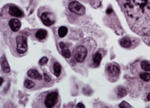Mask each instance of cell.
<instances>
[{"label": "cell", "instance_id": "3", "mask_svg": "<svg viewBox=\"0 0 150 108\" xmlns=\"http://www.w3.org/2000/svg\"><path fill=\"white\" fill-rule=\"evenodd\" d=\"M16 51L20 54L25 53L28 50L27 39L23 35H18L16 38Z\"/></svg>", "mask_w": 150, "mask_h": 108}, {"label": "cell", "instance_id": "27", "mask_svg": "<svg viewBox=\"0 0 150 108\" xmlns=\"http://www.w3.org/2000/svg\"><path fill=\"white\" fill-rule=\"evenodd\" d=\"M112 11V10L111 8H109L107 10L106 13L107 14H109L111 13Z\"/></svg>", "mask_w": 150, "mask_h": 108}, {"label": "cell", "instance_id": "7", "mask_svg": "<svg viewBox=\"0 0 150 108\" xmlns=\"http://www.w3.org/2000/svg\"><path fill=\"white\" fill-rule=\"evenodd\" d=\"M40 19L42 23L46 26L53 24L55 22V18L53 14L51 12H45L42 13Z\"/></svg>", "mask_w": 150, "mask_h": 108}, {"label": "cell", "instance_id": "4", "mask_svg": "<svg viewBox=\"0 0 150 108\" xmlns=\"http://www.w3.org/2000/svg\"><path fill=\"white\" fill-rule=\"evenodd\" d=\"M58 97V93L56 91H54L48 93L46 96L44 104L47 108H52L56 104Z\"/></svg>", "mask_w": 150, "mask_h": 108}, {"label": "cell", "instance_id": "11", "mask_svg": "<svg viewBox=\"0 0 150 108\" xmlns=\"http://www.w3.org/2000/svg\"><path fill=\"white\" fill-rule=\"evenodd\" d=\"M61 49V53L62 56L66 58H69L71 56V52L63 42H60L59 44Z\"/></svg>", "mask_w": 150, "mask_h": 108}, {"label": "cell", "instance_id": "21", "mask_svg": "<svg viewBox=\"0 0 150 108\" xmlns=\"http://www.w3.org/2000/svg\"><path fill=\"white\" fill-rule=\"evenodd\" d=\"M23 85L25 88L30 89L33 88L35 86V84L32 80L29 79H26L24 81Z\"/></svg>", "mask_w": 150, "mask_h": 108}, {"label": "cell", "instance_id": "26", "mask_svg": "<svg viewBox=\"0 0 150 108\" xmlns=\"http://www.w3.org/2000/svg\"><path fill=\"white\" fill-rule=\"evenodd\" d=\"M146 99L148 101H150V91L147 94L146 97Z\"/></svg>", "mask_w": 150, "mask_h": 108}, {"label": "cell", "instance_id": "24", "mask_svg": "<svg viewBox=\"0 0 150 108\" xmlns=\"http://www.w3.org/2000/svg\"><path fill=\"white\" fill-rule=\"evenodd\" d=\"M43 75L44 80L47 82H49L51 80V78L46 73H44Z\"/></svg>", "mask_w": 150, "mask_h": 108}, {"label": "cell", "instance_id": "23", "mask_svg": "<svg viewBox=\"0 0 150 108\" xmlns=\"http://www.w3.org/2000/svg\"><path fill=\"white\" fill-rule=\"evenodd\" d=\"M48 61V58L46 56H43L40 59L38 63L40 65H43L46 64Z\"/></svg>", "mask_w": 150, "mask_h": 108}, {"label": "cell", "instance_id": "9", "mask_svg": "<svg viewBox=\"0 0 150 108\" xmlns=\"http://www.w3.org/2000/svg\"><path fill=\"white\" fill-rule=\"evenodd\" d=\"M8 25L12 31L17 32L20 29L21 23L19 20L16 18H12L9 21Z\"/></svg>", "mask_w": 150, "mask_h": 108}, {"label": "cell", "instance_id": "20", "mask_svg": "<svg viewBox=\"0 0 150 108\" xmlns=\"http://www.w3.org/2000/svg\"><path fill=\"white\" fill-rule=\"evenodd\" d=\"M140 78L145 82L150 81V73L146 72H142L139 74Z\"/></svg>", "mask_w": 150, "mask_h": 108}, {"label": "cell", "instance_id": "22", "mask_svg": "<svg viewBox=\"0 0 150 108\" xmlns=\"http://www.w3.org/2000/svg\"><path fill=\"white\" fill-rule=\"evenodd\" d=\"M119 107L121 108L132 107L128 103L124 101H122L119 104Z\"/></svg>", "mask_w": 150, "mask_h": 108}, {"label": "cell", "instance_id": "14", "mask_svg": "<svg viewBox=\"0 0 150 108\" xmlns=\"http://www.w3.org/2000/svg\"><path fill=\"white\" fill-rule=\"evenodd\" d=\"M120 44L122 47L125 48H129L132 46V42L129 38L124 37L120 39Z\"/></svg>", "mask_w": 150, "mask_h": 108}, {"label": "cell", "instance_id": "5", "mask_svg": "<svg viewBox=\"0 0 150 108\" xmlns=\"http://www.w3.org/2000/svg\"><path fill=\"white\" fill-rule=\"evenodd\" d=\"M68 8L72 12L78 15H83L85 12L84 7L80 3L76 1L70 2L68 5Z\"/></svg>", "mask_w": 150, "mask_h": 108}, {"label": "cell", "instance_id": "12", "mask_svg": "<svg viewBox=\"0 0 150 108\" xmlns=\"http://www.w3.org/2000/svg\"><path fill=\"white\" fill-rule=\"evenodd\" d=\"M27 74L28 76L32 79L40 80L42 79L41 75L39 74L37 70L34 69H30L28 70Z\"/></svg>", "mask_w": 150, "mask_h": 108}, {"label": "cell", "instance_id": "19", "mask_svg": "<svg viewBox=\"0 0 150 108\" xmlns=\"http://www.w3.org/2000/svg\"><path fill=\"white\" fill-rule=\"evenodd\" d=\"M58 32L59 36L62 38L67 35L68 32V29L65 26H62L59 28Z\"/></svg>", "mask_w": 150, "mask_h": 108}, {"label": "cell", "instance_id": "13", "mask_svg": "<svg viewBox=\"0 0 150 108\" xmlns=\"http://www.w3.org/2000/svg\"><path fill=\"white\" fill-rule=\"evenodd\" d=\"M102 54L99 52H96L93 54L92 57L93 65L95 67H98L102 59Z\"/></svg>", "mask_w": 150, "mask_h": 108}, {"label": "cell", "instance_id": "10", "mask_svg": "<svg viewBox=\"0 0 150 108\" xmlns=\"http://www.w3.org/2000/svg\"><path fill=\"white\" fill-rule=\"evenodd\" d=\"M0 62L1 68L3 72L6 73H9L11 71L10 68L4 55H3L1 57Z\"/></svg>", "mask_w": 150, "mask_h": 108}, {"label": "cell", "instance_id": "15", "mask_svg": "<svg viewBox=\"0 0 150 108\" xmlns=\"http://www.w3.org/2000/svg\"><path fill=\"white\" fill-rule=\"evenodd\" d=\"M116 93L118 98H121L125 96L127 94L126 88L124 86H119L116 89Z\"/></svg>", "mask_w": 150, "mask_h": 108}, {"label": "cell", "instance_id": "17", "mask_svg": "<svg viewBox=\"0 0 150 108\" xmlns=\"http://www.w3.org/2000/svg\"><path fill=\"white\" fill-rule=\"evenodd\" d=\"M53 70L54 74L57 77H58L61 72V66L60 64L57 62H55L53 64Z\"/></svg>", "mask_w": 150, "mask_h": 108}, {"label": "cell", "instance_id": "1", "mask_svg": "<svg viewBox=\"0 0 150 108\" xmlns=\"http://www.w3.org/2000/svg\"><path fill=\"white\" fill-rule=\"evenodd\" d=\"M124 11L132 30L150 36V0H124Z\"/></svg>", "mask_w": 150, "mask_h": 108}, {"label": "cell", "instance_id": "25", "mask_svg": "<svg viewBox=\"0 0 150 108\" xmlns=\"http://www.w3.org/2000/svg\"><path fill=\"white\" fill-rule=\"evenodd\" d=\"M76 107L79 108H84L85 107V106L82 103L79 102L77 104Z\"/></svg>", "mask_w": 150, "mask_h": 108}, {"label": "cell", "instance_id": "18", "mask_svg": "<svg viewBox=\"0 0 150 108\" xmlns=\"http://www.w3.org/2000/svg\"><path fill=\"white\" fill-rule=\"evenodd\" d=\"M140 67L145 71H150V61L146 60L142 61L140 63Z\"/></svg>", "mask_w": 150, "mask_h": 108}, {"label": "cell", "instance_id": "28", "mask_svg": "<svg viewBox=\"0 0 150 108\" xmlns=\"http://www.w3.org/2000/svg\"><path fill=\"white\" fill-rule=\"evenodd\" d=\"M4 79L3 77H0V86H1L4 82Z\"/></svg>", "mask_w": 150, "mask_h": 108}, {"label": "cell", "instance_id": "16", "mask_svg": "<svg viewBox=\"0 0 150 108\" xmlns=\"http://www.w3.org/2000/svg\"><path fill=\"white\" fill-rule=\"evenodd\" d=\"M47 31L44 29L38 30L36 32L35 36L38 39L41 40L45 39L47 35Z\"/></svg>", "mask_w": 150, "mask_h": 108}, {"label": "cell", "instance_id": "6", "mask_svg": "<svg viewBox=\"0 0 150 108\" xmlns=\"http://www.w3.org/2000/svg\"><path fill=\"white\" fill-rule=\"evenodd\" d=\"M88 53L86 48L83 45L78 47L75 51L74 58L76 61L79 63L83 62L85 60Z\"/></svg>", "mask_w": 150, "mask_h": 108}, {"label": "cell", "instance_id": "2", "mask_svg": "<svg viewBox=\"0 0 150 108\" xmlns=\"http://www.w3.org/2000/svg\"><path fill=\"white\" fill-rule=\"evenodd\" d=\"M105 72L108 79L111 82L116 81L118 78L120 72L119 65L116 63H111L107 65Z\"/></svg>", "mask_w": 150, "mask_h": 108}, {"label": "cell", "instance_id": "8", "mask_svg": "<svg viewBox=\"0 0 150 108\" xmlns=\"http://www.w3.org/2000/svg\"><path fill=\"white\" fill-rule=\"evenodd\" d=\"M8 13L11 16L16 17H22L23 15V11L17 7L13 5L9 6Z\"/></svg>", "mask_w": 150, "mask_h": 108}]
</instances>
